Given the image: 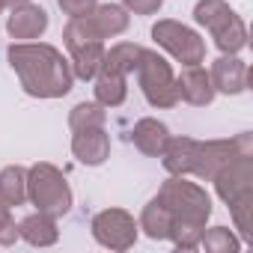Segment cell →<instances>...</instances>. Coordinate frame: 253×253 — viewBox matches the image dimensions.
<instances>
[{"label": "cell", "mask_w": 253, "mask_h": 253, "mask_svg": "<svg viewBox=\"0 0 253 253\" xmlns=\"http://www.w3.org/2000/svg\"><path fill=\"white\" fill-rule=\"evenodd\" d=\"M197 155H200V140L194 137H170L164 152L158 155L164 170L170 176H191L197 167Z\"/></svg>", "instance_id": "9a60e30c"}, {"label": "cell", "mask_w": 253, "mask_h": 253, "mask_svg": "<svg viewBox=\"0 0 253 253\" xmlns=\"http://www.w3.org/2000/svg\"><path fill=\"white\" fill-rule=\"evenodd\" d=\"M72 155L78 164L101 167L110 158V134L104 128H81L72 134Z\"/></svg>", "instance_id": "5bb4252c"}, {"label": "cell", "mask_w": 253, "mask_h": 253, "mask_svg": "<svg viewBox=\"0 0 253 253\" xmlns=\"http://www.w3.org/2000/svg\"><path fill=\"white\" fill-rule=\"evenodd\" d=\"M3 9H6V3H3V0H0V12H3Z\"/></svg>", "instance_id": "f1b7e54d"}, {"label": "cell", "mask_w": 253, "mask_h": 253, "mask_svg": "<svg viewBox=\"0 0 253 253\" xmlns=\"http://www.w3.org/2000/svg\"><path fill=\"white\" fill-rule=\"evenodd\" d=\"M0 200L9 206L27 203V170L18 164H9L0 170Z\"/></svg>", "instance_id": "44dd1931"}, {"label": "cell", "mask_w": 253, "mask_h": 253, "mask_svg": "<svg viewBox=\"0 0 253 253\" xmlns=\"http://www.w3.org/2000/svg\"><path fill=\"white\" fill-rule=\"evenodd\" d=\"M167 140H170V128H167L161 119H155V116L137 119L134 128H131V143H134V149L143 152V155H149V158H158V155L164 152Z\"/></svg>", "instance_id": "2e32d148"}, {"label": "cell", "mask_w": 253, "mask_h": 253, "mask_svg": "<svg viewBox=\"0 0 253 253\" xmlns=\"http://www.w3.org/2000/svg\"><path fill=\"white\" fill-rule=\"evenodd\" d=\"M137 226L143 229L146 238H152V241H167V238H170V229H173V214H170V209H167L158 197H152V200L143 206Z\"/></svg>", "instance_id": "ffe728a7"}, {"label": "cell", "mask_w": 253, "mask_h": 253, "mask_svg": "<svg viewBox=\"0 0 253 253\" xmlns=\"http://www.w3.org/2000/svg\"><path fill=\"white\" fill-rule=\"evenodd\" d=\"M27 200L36 206V211L63 217L72 211V188L66 182V173L48 161H39L27 170Z\"/></svg>", "instance_id": "5b68a950"}, {"label": "cell", "mask_w": 253, "mask_h": 253, "mask_svg": "<svg viewBox=\"0 0 253 253\" xmlns=\"http://www.w3.org/2000/svg\"><path fill=\"white\" fill-rule=\"evenodd\" d=\"M152 39H155L158 48H164L182 66H197V63L206 60V39L182 21H173V18L155 21L152 24Z\"/></svg>", "instance_id": "ba28073f"}, {"label": "cell", "mask_w": 253, "mask_h": 253, "mask_svg": "<svg viewBox=\"0 0 253 253\" xmlns=\"http://www.w3.org/2000/svg\"><path fill=\"white\" fill-rule=\"evenodd\" d=\"M6 3V9H12V6H21V3H30V0H3Z\"/></svg>", "instance_id": "83f0119b"}, {"label": "cell", "mask_w": 253, "mask_h": 253, "mask_svg": "<svg viewBox=\"0 0 253 253\" xmlns=\"http://www.w3.org/2000/svg\"><path fill=\"white\" fill-rule=\"evenodd\" d=\"M241 244L244 241L229 226H206L203 235H200V247L206 253H238Z\"/></svg>", "instance_id": "603a6c76"}, {"label": "cell", "mask_w": 253, "mask_h": 253, "mask_svg": "<svg viewBox=\"0 0 253 253\" xmlns=\"http://www.w3.org/2000/svg\"><path fill=\"white\" fill-rule=\"evenodd\" d=\"M63 42L69 48L72 75L78 81H92L95 72L101 69V60H104V51L107 48H104V39L89 24V18L86 15L69 18V24L63 27Z\"/></svg>", "instance_id": "8992f818"}, {"label": "cell", "mask_w": 253, "mask_h": 253, "mask_svg": "<svg viewBox=\"0 0 253 253\" xmlns=\"http://www.w3.org/2000/svg\"><path fill=\"white\" fill-rule=\"evenodd\" d=\"M89 229H92V238L107 250H128V247H134V241L140 235V226H137L134 214L125 211V209L95 211L92 220H89Z\"/></svg>", "instance_id": "9c48e42d"}, {"label": "cell", "mask_w": 253, "mask_h": 253, "mask_svg": "<svg viewBox=\"0 0 253 253\" xmlns=\"http://www.w3.org/2000/svg\"><path fill=\"white\" fill-rule=\"evenodd\" d=\"M209 78H211V86L214 92H223V95H241L247 89V63L238 57V54H220L211 69H209Z\"/></svg>", "instance_id": "7c38bea8"}, {"label": "cell", "mask_w": 253, "mask_h": 253, "mask_svg": "<svg viewBox=\"0 0 253 253\" xmlns=\"http://www.w3.org/2000/svg\"><path fill=\"white\" fill-rule=\"evenodd\" d=\"M98 0H57V6L63 9V15L69 18H81V15H89L95 9Z\"/></svg>", "instance_id": "484cf974"}, {"label": "cell", "mask_w": 253, "mask_h": 253, "mask_svg": "<svg viewBox=\"0 0 253 253\" xmlns=\"http://www.w3.org/2000/svg\"><path fill=\"white\" fill-rule=\"evenodd\" d=\"M86 18H89V24L95 27V33L101 39H116L131 24V12L122 3H95V9Z\"/></svg>", "instance_id": "e0dca14e"}, {"label": "cell", "mask_w": 253, "mask_h": 253, "mask_svg": "<svg viewBox=\"0 0 253 253\" xmlns=\"http://www.w3.org/2000/svg\"><path fill=\"white\" fill-rule=\"evenodd\" d=\"M6 60L30 98H63L75 84L69 57L48 42H12Z\"/></svg>", "instance_id": "6da1fadb"}, {"label": "cell", "mask_w": 253, "mask_h": 253, "mask_svg": "<svg viewBox=\"0 0 253 253\" xmlns=\"http://www.w3.org/2000/svg\"><path fill=\"white\" fill-rule=\"evenodd\" d=\"M194 21L209 30L220 54H238L247 48V24L226 0H197Z\"/></svg>", "instance_id": "277c9868"}, {"label": "cell", "mask_w": 253, "mask_h": 253, "mask_svg": "<svg viewBox=\"0 0 253 253\" xmlns=\"http://www.w3.org/2000/svg\"><path fill=\"white\" fill-rule=\"evenodd\" d=\"M241 152H253V134H247V131H241L235 137H226V140H200V155H197L194 176L203 179V182H211L214 173L220 167H226Z\"/></svg>", "instance_id": "30bf717a"}, {"label": "cell", "mask_w": 253, "mask_h": 253, "mask_svg": "<svg viewBox=\"0 0 253 253\" xmlns=\"http://www.w3.org/2000/svg\"><path fill=\"white\" fill-rule=\"evenodd\" d=\"M107 122V107H101L98 101H78L69 110V128L81 131V128H104Z\"/></svg>", "instance_id": "7402d4cb"}, {"label": "cell", "mask_w": 253, "mask_h": 253, "mask_svg": "<svg viewBox=\"0 0 253 253\" xmlns=\"http://www.w3.org/2000/svg\"><path fill=\"white\" fill-rule=\"evenodd\" d=\"M176 89H179V101H188L194 107H209L214 101V86L209 78V69L197 66H185L182 75H176Z\"/></svg>", "instance_id": "4fadbf2b"}, {"label": "cell", "mask_w": 253, "mask_h": 253, "mask_svg": "<svg viewBox=\"0 0 253 253\" xmlns=\"http://www.w3.org/2000/svg\"><path fill=\"white\" fill-rule=\"evenodd\" d=\"M18 238H24L30 247H51V244H57V238H60L57 217L54 214H45V211H33V214L21 217Z\"/></svg>", "instance_id": "ac0fdd59"}, {"label": "cell", "mask_w": 253, "mask_h": 253, "mask_svg": "<svg viewBox=\"0 0 253 253\" xmlns=\"http://www.w3.org/2000/svg\"><path fill=\"white\" fill-rule=\"evenodd\" d=\"M137 84H140V92L143 98L158 107V110H167V107H176L179 104V89H176V75H173V66L152 48H140V60H137Z\"/></svg>", "instance_id": "52a82bcc"}, {"label": "cell", "mask_w": 253, "mask_h": 253, "mask_svg": "<svg viewBox=\"0 0 253 253\" xmlns=\"http://www.w3.org/2000/svg\"><path fill=\"white\" fill-rule=\"evenodd\" d=\"M173 214V229H170V241L179 250H197L200 247V235L211 217V197L203 185L188 182L185 176H170L158 194H155Z\"/></svg>", "instance_id": "7a4b0ae2"}, {"label": "cell", "mask_w": 253, "mask_h": 253, "mask_svg": "<svg viewBox=\"0 0 253 253\" xmlns=\"http://www.w3.org/2000/svg\"><path fill=\"white\" fill-rule=\"evenodd\" d=\"M137 60H140V45H134V42H116L110 51H104L101 66H107L113 72H122V75H131L137 69Z\"/></svg>", "instance_id": "cb8c5ba5"}, {"label": "cell", "mask_w": 253, "mask_h": 253, "mask_svg": "<svg viewBox=\"0 0 253 253\" xmlns=\"http://www.w3.org/2000/svg\"><path fill=\"white\" fill-rule=\"evenodd\" d=\"M95 101L101 104V107H119L122 101H125V95H128V75H122V72H113V69H107V66H101L98 72H95Z\"/></svg>", "instance_id": "d6986e66"}, {"label": "cell", "mask_w": 253, "mask_h": 253, "mask_svg": "<svg viewBox=\"0 0 253 253\" xmlns=\"http://www.w3.org/2000/svg\"><path fill=\"white\" fill-rule=\"evenodd\" d=\"M217 197L226 203L238 238L253 241V152L235 155L226 167H220L211 179Z\"/></svg>", "instance_id": "3957f363"}, {"label": "cell", "mask_w": 253, "mask_h": 253, "mask_svg": "<svg viewBox=\"0 0 253 253\" xmlns=\"http://www.w3.org/2000/svg\"><path fill=\"white\" fill-rule=\"evenodd\" d=\"M15 241H18V223L12 217V206L0 200V244L9 247Z\"/></svg>", "instance_id": "d4e9b609"}, {"label": "cell", "mask_w": 253, "mask_h": 253, "mask_svg": "<svg viewBox=\"0 0 253 253\" xmlns=\"http://www.w3.org/2000/svg\"><path fill=\"white\" fill-rule=\"evenodd\" d=\"M122 6L131 15H158V9L164 6V0H122Z\"/></svg>", "instance_id": "4316f807"}, {"label": "cell", "mask_w": 253, "mask_h": 253, "mask_svg": "<svg viewBox=\"0 0 253 253\" xmlns=\"http://www.w3.org/2000/svg\"><path fill=\"white\" fill-rule=\"evenodd\" d=\"M45 30H48V12L42 6H36L33 0H30V3H21V6H12L9 9L6 33L15 42H36V39L45 36Z\"/></svg>", "instance_id": "8fae6325"}]
</instances>
